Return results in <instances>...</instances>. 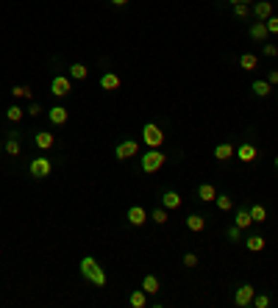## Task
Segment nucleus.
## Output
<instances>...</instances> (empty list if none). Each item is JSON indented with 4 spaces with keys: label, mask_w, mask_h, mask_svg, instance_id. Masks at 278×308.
Wrapping results in <instances>:
<instances>
[{
    "label": "nucleus",
    "mask_w": 278,
    "mask_h": 308,
    "mask_svg": "<svg viewBox=\"0 0 278 308\" xmlns=\"http://www.w3.org/2000/svg\"><path fill=\"white\" fill-rule=\"evenodd\" d=\"M81 275H84V281L95 283V286H106V272H103V266L97 264L92 256H84V258H81Z\"/></svg>",
    "instance_id": "1"
},
{
    "label": "nucleus",
    "mask_w": 278,
    "mask_h": 308,
    "mask_svg": "<svg viewBox=\"0 0 278 308\" xmlns=\"http://www.w3.org/2000/svg\"><path fill=\"white\" fill-rule=\"evenodd\" d=\"M164 153L159 150V147H150L148 153L142 155V172H148V175H153V172H159L162 167H164Z\"/></svg>",
    "instance_id": "2"
},
{
    "label": "nucleus",
    "mask_w": 278,
    "mask_h": 308,
    "mask_svg": "<svg viewBox=\"0 0 278 308\" xmlns=\"http://www.w3.org/2000/svg\"><path fill=\"white\" fill-rule=\"evenodd\" d=\"M142 142L148 147H162V142H164V131L159 128L156 122H148L145 128H142Z\"/></svg>",
    "instance_id": "3"
},
{
    "label": "nucleus",
    "mask_w": 278,
    "mask_h": 308,
    "mask_svg": "<svg viewBox=\"0 0 278 308\" xmlns=\"http://www.w3.org/2000/svg\"><path fill=\"white\" fill-rule=\"evenodd\" d=\"M139 153V142L137 139H120L117 142V147H114V155L120 158V161H128L131 155Z\"/></svg>",
    "instance_id": "4"
},
{
    "label": "nucleus",
    "mask_w": 278,
    "mask_h": 308,
    "mask_svg": "<svg viewBox=\"0 0 278 308\" xmlns=\"http://www.w3.org/2000/svg\"><path fill=\"white\" fill-rule=\"evenodd\" d=\"M53 170L50 158H45V155H36L34 161L28 164V172H31V178H47Z\"/></svg>",
    "instance_id": "5"
},
{
    "label": "nucleus",
    "mask_w": 278,
    "mask_h": 308,
    "mask_svg": "<svg viewBox=\"0 0 278 308\" xmlns=\"http://www.w3.org/2000/svg\"><path fill=\"white\" fill-rule=\"evenodd\" d=\"M50 92L56 94V97H67V94L72 92V78L70 75H56L50 81Z\"/></svg>",
    "instance_id": "6"
},
{
    "label": "nucleus",
    "mask_w": 278,
    "mask_h": 308,
    "mask_svg": "<svg viewBox=\"0 0 278 308\" xmlns=\"http://www.w3.org/2000/svg\"><path fill=\"white\" fill-rule=\"evenodd\" d=\"M253 297H256V289H253L251 283H242V286L234 291V303H236L239 308H248V306L253 303Z\"/></svg>",
    "instance_id": "7"
},
{
    "label": "nucleus",
    "mask_w": 278,
    "mask_h": 308,
    "mask_svg": "<svg viewBox=\"0 0 278 308\" xmlns=\"http://www.w3.org/2000/svg\"><path fill=\"white\" fill-rule=\"evenodd\" d=\"M253 17L264 22L267 17H273V3L270 0H259V3H253Z\"/></svg>",
    "instance_id": "8"
},
{
    "label": "nucleus",
    "mask_w": 278,
    "mask_h": 308,
    "mask_svg": "<svg viewBox=\"0 0 278 308\" xmlns=\"http://www.w3.org/2000/svg\"><path fill=\"white\" fill-rule=\"evenodd\" d=\"M145 220H148V211H145L142 205H131V208H128V222L134 225V228H142Z\"/></svg>",
    "instance_id": "9"
},
{
    "label": "nucleus",
    "mask_w": 278,
    "mask_h": 308,
    "mask_svg": "<svg viewBox=\"0 0 278 308\" xmlns=\"http://www.w3.org/2000/svg\"><path fill=\"white\" fill-rule=\"evenodd\" d=\"M256 155H259V150H256V147H253L251 142H245V145L236 147V158H239V161H245V164L256 161Z\"/></svg>",
    "instance_id": "10"
},
{
    "label": "nucleus",
    "mask_w": 278,
    "mask_h": 308,
    "mask_svg": "<svg viewBox=\"0 0 278 308\" xmlns=\"http://www.w3.org/2000/svg\"><path fill=\"white\" fill-rule=\"evenodd\" d=\"M162 205H164L167 211H175V208L181 205V195H178V192H173V189L162 192Z\"/></svg>",
    "instance_id": "11"
},
{
    "label": "nucleus",
    "mask_w": 278,
    "mask_h": 308,
    "mask_svg": "<svg viewBox=\"0 0 278 308\" xmlns=\"http://www.w3.org/2000/svg\"><path fill=\"white\" fill-rule=\"evenodd\" d=\"M248 34H251V39H253V42H267L270 31H267V25H264V22H251Z\"/></svg>",
    "instance_id": "12"
},
{
    "label": "nucleus",
    "mask_w": 278,
    "mask_h": 308,
    "mask_svg": "<svg viewBox=\"0 0 278 308\" xmlns=\"http://www.w3.org/2000/svg\"><path fill=\"white\" fill-rule=\"evenodd\" d=\"M234 155H236V147L231 145V142H223V145L214 147V158H217V161H228V158H234Z\"/></svg>",
    "instance_id": "13"
},
{
    "label": "nucleus",
    "mask_w": 278,
    "mask_h": 308,
    "mask_svg": "<svg viewBox=\"0 0 278 308\" xmlns=\"http://www.w3.org/2000/svg\"><path fill=\"white\" fill-rule=\"evenodd\" d=\"M100 89H106V92L120 89V75H117V72H103V75H100Z\"/></svg>",
    "instance_id": "14"
},
{
    "label": "nucleus",
    "mask_w": 278,
    "mask_h": 308,
    "mask_svg": "<svg viewBox=\"0 0 278 308\" xmlns=\"http://www.w3.org/2000/svg\"><path fill=\"white\" fill-rule=\"evenodd\" d=\"M234 225H239L242 231H245V228H251V225H253V220H251V208H245V205H242V208H236Z\"/></svg>",
    "instance_id": "15"
},
{
    "label": "nucleus",
    "mask_w": 278,
    "mask_h": 308,
    "mask_svg": "<svg viewBox=\"0 0 278 308\" xmlns=\"http://www.w3.org/2000/svg\"><path fill=\"white\" fill-rule=\"evenodd\" d=\"M198 197H200V203H214L217 189L211 186V183H200V186H198Z\"/></svg>",
    "instance_id": "16"
},
{
    "label": "nucleus",
    "mask_w": 278,
    "mask_h": 308,
    "mask_svg": "<svg viewBox=\"0 0 278 308\" xmlns=\"http://www.w3.org/2000/svg\"><path fill=\"white\" fill-rule=\"evenodd\" d=\"M47 114H50V122H53V125H64V122H67V117H70V111L64 109V106H53Z\"/></svg>",
    "instance_id": "17"
},
{
    "label": "nucleus",
    "mask_w": 278,
    "mask_h": 308,
    "mask_svg": "<svg viewBox=\"0 0 278 308\" xmlns=\"http://www.w3.org/2000/svg\"><path fill=\"white\" fill-rule=\"evenodd\" d=\"M34 142H36V147H39V150H50L53 142H56V136H53V133H47V131H39V133L34 136Z\"/></svg>",
    "instance_id": "18"
},
{
    "label": "nucleus",
    "mask_w": 278,
    "mask_h": 308,
    "mask_svg": "<svg viewBox=\"0 0 278 308\" xmlns=\"http://www.w3.org/2000/svg\"><path fill=\"white\" fill-rule=\"evenodd\" d=\"M142 289L148 291V294H159V291H162V281H159L156 275H145V281H142Z\"/></svg>",
    "instance_id": "19"
},
{
    "label": "nucleus",
    "mask_w": 278,
    "mask_h": 308,
    "mask_svg": "<svg viewBox=\"0 0 278 308\" xmlns=\"http://www.w3.org/2000/svg\"><path fill=\"white\" fill-rule=\"evenodd\" d=\"M186 228H189L192 233H200V231H206V220L200 214H189L186 217Z\"/></svg>",
    "instance_id": "20"
},
{
    "label": "nucleus",
    "mask_w": 278,
    "mask_h": 308,
    "mask_svg": "<svg viewBox=\"0 0 278 308\" xmlns=\"http://www.w3.org/2000/svg\"><path fill=\"white\" fill-rule=\"evenodd\" d=\"M128 303H131V306H134V308H145V306H148V291H145V289H137V291H131Z\"/></svg>",
    "instance_id": "21"
},
{
    "label": "nucleus",
    "mask_w": 278,
    "mask_h": 308,
    "mask_svg": "<svg viewBox=\"0 0 278 308\" xmlns=\"http://www.w3.org/2000/svg\"><path fill=\"white\" fill-rule=\"evenodd\" d=\"M87 75H89V69H87V64H81V61H75V64L70 67V78H72V81H87Z\"/></svg>",
    "instance_id": "22"
},
{
    "label": "nucleus",
    "mask_w": 278,
    "mask_h": 308,
    "mask_svg": "<svg viewBox=\"0 0 278 308\" xmlns=\"http://www.w3.org/2000/svg\"><path fill=\"white\" fill-rule=\"evenodd\" d=\"M239 67L248 69V72H253V69L259 67V59H256L253 53H245V56H239Z\"/></svg>",
    "instance_id": "23"
},
{
    "label": "nucleus",
    "mask_w": 278,
    "mask_h": 308,
    "mask_svg": "<svg viewBox=\"0 0 278 308\" xmlns=\"http://www.w3.org/2000/svg\"><path fill=\"white\" fill-rule=\"evenodd\" d=\"M245 247L251 250V253H261V250H264V236H248V239H245Z\"/></svg>",
    "instance_id": "24"
},
{
    "label": "nucleus",
    "mask_w": 278,
    "mask_h": 308,
    "mask_svg": "<svg viewBox=\"0 0 278 308\" xmlns=\"http://www.w3.org/2000/svg\"><path fill=\"white\" fill-rule=\"evenodd\" d=\"M270 89H273V86H270L267 81H253V84H251V92L256 94V97H267Z\"/></svg>",
    "instance_id": "25"
},
{
    "label": "nucleus",
    "mask_w": 278,
    "mask_h": 308,
    "mask_svg": "<svg viewBox=\"0 0 278 308\" xmlns=\"http://www.w3.org/2000/svg\"><path fill=\"white\" fill-rule=\"evenodd\" d=\"M251 220L253 222H264V220H267V208L261 203H253L251 205Z\"/></svg>",
    "instance_id": "26"
},
{
    "label": "nucleus",
    "mask_w": 278,
    "mask_h": 308,
    "mask_svg": "<svg viewBox=\"0 0 278 308\" xmlns=\"http://www.w3.org/2000/svg\"><path fill=\"white\" fill-rule=\"evenodd\" d=\"M214 205H217L220 211H231V208H234V200H231L228 195H217L214 197Z\"/></svg>",
    "instance_id": "27"
},
{
    "label": "nucleus",
    "mask_w": 278,
    "mask_h": 308,
    "mask_svg": "<svg viewBox=\"0 0 278 308\" xmlns=\"http://www.w3.org/2000/svg\"><path fill=\"white\" fill-rule=\"evenodd\" d=\"M23 117H25V111H23L20 106H9V109H6V120L9 122H20Z\"/></svg>",
    "instance_id": "28"
},
{
    "label": "nucleus",
    "mask_w": 278,
    "mask_h": 308,
    "mask_svg": "<svg viewBox=\"0 0 278 308\" xmlns=\"http://www.w3.org/2000/svg\"><path fill=\"white\" fill-rule=\"evenodd\" d=\"M150 217H153V222L164 225L167 222V208H164V205H159V208H153V211H150Z\"/></svg>",
    "instance_id": "29"
},
{
    "label": "nucleus",
    "mask_w": 278,
    "mask_h": 308,
    "mask_svg": "<svg viewBox=\"0 0 278 308\" xmlns=\"http://www.w3.org/2000/svg\"><path fill=\"white\" fill-rule=\"evenodd\" d=\"M6 153H9V155H20V139L17 136L6 139Z\"/></svg>",
    "instance_id": "30"
},
{
    "label": "nucleus",
    "mask_w": 278,
    "mask_h": 308,
    "mask_svg": "<svg viewBox=\"0 0 278 308\" xmlns=\"http://www.w3.org/2000/svg\"><path fill=\"white\" fill-rule=\"evenodd\" d=\"M226 236H228V242H239L242 239V228H239V225H228Z\"/></svg>",
    "instance_id": "31"
},
{
    "label": "nucleus",
    "mask_w": 278,
    "mask_h": 308,
    "mask_svg": "<svg viewBox=\"0 0 278 308\" xmlns=\"http://www.w3.org/2000/svg\"><path fill=\"white\" fill-rule=\"evenodd\" d=\"M11 94H14V97H20V100H31V89H28V86H14V89H11Z\"/></svg>",
    "instance_id": "32"
},
{
    "label": "nucleus",
    "mask_w": 278,
    "mask_h": 308,
    "mask_svg": "<svg viewBox=\"0 0 278 308\" xmlns=\"http://www.w3.org/2000/svg\"><path fill=\"white\" fill-rule=\"evenodd\" d=\"M234 14H236L239 20H245L248 14H251V9H248V3H236V6H234Z\"/></svg>",
    "instance_id": "33"
},
{
    "label": "nucleus",
    "mask_w": 278,
    "mask_h": 308,
    "mask_svg": "<svg viewBox=\"0 0 278 308\" xmlns=\"http://www.w3.org/2000/svg\"><path fill=\"white\" fill-rule=\"evenodd\" d=\"M251 306H256V308H267V306H270V297H267V294H256Z\"/></svg>",
    "instance_id": "34"
},
{
    "label": "nucleus",
    "mask_w": 278,
    "mask_h": 308,
    "mask_svg": "<svg viewBox=\"0 0 278 308\" xmlns=\"http://www.w3.org/2000/svg\"><path fill=\"white\" fill-rule=\"evenodd\" d=\"M184 266H186V269L198 266V256H195V253H184Z\"/></svg>",
    "instance_id": "35"
},
{
    "label": "nucleus",
    "mask_w": 278,
    "mask_h": 308,
    "mask_svg": "<svg viewBox=\"0 0 278 308\" xmlns=\"http://www.w3.org/2000/svg\"><path fill=\"white\" fill-rule=\"evenodd\" d=\"M264 25H267V31H270V34H278V17H276V14L264 20Z\"/></svg>",
    "instance_id": "36"
},
{
    "label": "nucleus",
    "mask_w": 278,
    "mask_h": 308,
    "mask_svg": "<svg viewBox=\"0 0 278 308\" xmlns=\"http://www.w3.org/2000/svg\"><path fill=\"white\" fill-rule=\"evenodd\" d=\"M261 53H264L267 59H276V56H278V47H276V44H264V47H261Z\"/></svg>",
    "instance_id": "37"
},
{
    "label": "nucleus",
    "mask_w": 278,
    "mask_h": 308,
    "mask_svg": "<svg viewBox=\"0 0 278 308\" xmlns=\"http://www.w3.org/2000/svg\"><path fill=\"white\" fill-rule=\"evenodd\" d=\"M264 81H267L270 86H278V69H270V72H267V78H264Z\"/></svg>",
    "instance_id": "38"
},
{
    "label": "nucleus",
    "mask_w": 278,
    "mask_h": 308,
    "mask_svg": "<svg viewBox=\"0 0 278 308\" xmlns=\"http://www.w3.org/2000/svg\"><path fill=\"white\" fill-rule=\"evenodd\" d=\"M28 114H31V117H39V114H42V106H39V103H31V106H28Z\"/></svg>",
    "instance_id": "39"
},
{
    "label": "nucleus",
    "mask_w": 278,
    "mask_h": 308,
    "mask_svg": "<svg viewBox=\"0 0 278 308\" xmlns=\"http://www.w3.org/2000/svg\"><path fill=\"white\" fill-rule=\"evenodd\" d=\"M228 3H231V6H236V3H248V6H251L253 0H228Z\"/></svg>",
    "instance_id": "40"
},
{
    "label": "nucleus",
    "mask_w": 278,
    "mask_h": 308,
    "mask_svg": "<svg viewBox=\"0 0 278 308\" xmlns=\"http://www.w3.org/2000/svg\"><path fill=\"white\" fill-rule=\"evenodd\" d=\"M114 6H125V3H128V0H112Z\"/></svg>",
    "instance_id": "41"
},
{
    "label": "nucleus",
    "mask_w": 278,
    "mask_h": 308,
    "mask_svg": "<svg viewBox=\"0 0 278 308\" xmlns=\"http://www.w3.org/2000/svg\"><path fill=\"white\" fill-rule=\"evenodd\" d=\"M276 170H278V155H276Z\"/></svg>",
    "instance_id": "42"
},
{
    "label": "nucleus",
    "mask_w": 278,
    "mask_h": 308,
    "mask_svg": "<svg viewBox=\"0 0 278 308\" xmlns=\"http://www.w3.org/2000/svg\"><path fill=\"white\" fill-rule=\"evenodd\" d=\"M0 153H3V142H0Z\"/></svg>",
    "instance_id": "43"
}]
</instances>
